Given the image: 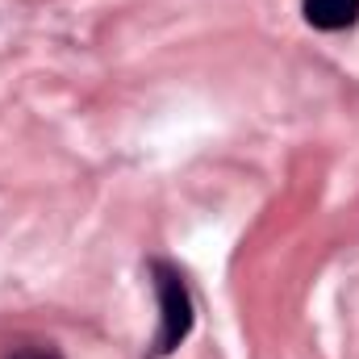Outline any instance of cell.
Wrapping results in <instances>:
<instances>
[{
	"label": "cell",
	"instance_id": "cell-2",
	"mask_svg": "<svg viewBox=\"0 0 359 359\" xmlns=\"http://www.w3.org/2000/svg\"><path fill=\"white\" fill-rule=\"evenodd\" d=\"M301 17L322 34H343L359 25V0H301Z\"/></svg>",
	"mask_w": 359,
	"mask_h": 359
},
{
	"label": "cell",
	"instance_id": "cell-1",
	"mask_svg": "<svg viewBox=\"0 0 359 359\" xmlns=\"http://www.w3.org/2000/svg\"><path fill=\"white\" fill-rule=\"evenodd\" d=\"M147 271H151V284H155V301H159V334H155L147 359H168L180 343H188V334L196 326V305H192L188 280L176 264L151 259Z\"/></svg>",
	"mask_w": 359,
	"mask_h": 359
}]
</instances>
